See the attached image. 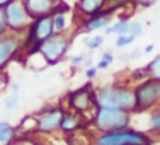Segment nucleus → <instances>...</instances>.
Segmentation results:
<instances>
[{
    "mask_svg": "<svg viewBox=\"0 0 160 145\" xmlns=\"http://www.w3.org/2000/svg\"><path fill=\"white\" fill-rule=\"evenodd\" d=\"M119 108L133 114L135 109V89L129 84H104L96 91V108Z\"/></svg>",
    "mask_w": 160,
    "mask_h": 145,
    "instance_id": "nucleus-1",
    "label": "nucleus"
},
{
    "mask_svg": "<svg viewBox=\"0 0 160 145\" xmlns=\"http://www.w3.org/2000/svg\"><path fill=\"white\" fill-rule=\"evenodd\" d=\"M94 145H153V137L129 127L116 132H97Z\"/></svg>",
    "mask_w": 160,
    "mask_h": 145,
    "instance_id": "nucleus-2",
    "label": "nucleus"
},
{
    "mask_svg": "<svg viewBox=\"0 0 160 145\" xmlns=\"http://www.w3.org/2000/svg\"><path fill=\"white\" fill-rule=\"evenodd\" d=\"M92 125L97 132H116L131 127V113L119 108L97 106L92 116Z\"/></svg>",
    "mask_w": 160,
    "mask_h": 145,
    "instance_id": "nucleus-3",
    "label": "nucleus"
},
{
    "mask_svg": "<svg viewBox=\"0 0 160 145\" xmlns=\"http://www.w3.org/2000/svg\"><path fill=\"white\" fill-rule=\"evenodd\" d=\"M55 26H53V14H44V16L34 17L29 24L28 31L22 36L26 51H39V46L55 34Z\"/></svg>",
    "mask_w": 160,
    "mask_h": 145,
    "instance_id": "nucleus-4",
    "label": "nucleus"
},
{
    "mask_svg": "<svg viewBox=\"0 0 160 145\" xmlns=\"http://www.w3.org/2000/svg\"><path fill=\"white\" fill-rule=\"evenodd\" d=\"M3 21H5V28L9 33L24 36L29 24L32 22V17L26 9L24 0H10L3 7Z\"/></svg>",
    "mask_w": 160,
    "mask_h": 145,
    "instance_id": "nucleus-5",
    "label": "nucleus"
},
{
    "mask_svg": "<svg viewBox=\"0 0 160 145\" xmlns=\"http://www.w3.org/2000/svg\"><path fill=\"white\" fill-rule=\"evenodd\" d=\"M135 113H143L148 109H153L160 104V80L155 79H145L138 82L135 87Z\"/></svg>",
    "mask_w": 160,
    "mask_h": 145,
    "instance_id": "nucleus-6",
    "label": "nucleus"
},
{
    "mask_svg": "<svg viewBox=\"0 0 160 145\" xmlns=\"http://www.w3.org/2000/svg\"><path fill=\"white\" fill-rule=\"evenodd\" d=\"M72 36H68L67 33H55L51 38H48L43 44L39 46L41 55L44 56L48 67L58 65L65 58L68 48H70Z\"/></svg>",
    "mask_w": 160,
    "mask_h": 145,
    "instance_id": "nucleus-7",
    "label": "nucleus"
},
{
    "mask_svg": "<svg viewBox=\"0 0 160 145\" xmlns=\"http://www.w3.org/2000/svg\"><path fill=\"white\" fill-rule=\"evenodd\" d=\"M67 101L70 111H75L82 116H85L87 113L94 114V111H96V89H94L92 82H87L85 85L68 92Z\"/></svg>",
    "mask_w": 160,
    "mask_h": 145,
    "instance_id": "nucleus-8",
    "label": "nucleus"
},
{
    "mask_svg": "<svg viewBox=\"0 0 160 145\" xmlns=\"http://www.w3.org/2000/svg\"><path fill=\"white\" fill-rule=\"evenodd\" d=\"M65 108L62 106H48L39 109L36 116V133H55L62 127Z\"/></svg>",
    "mask_w": 160,
    "mask_h": 145,
    "instance_id": "nucleus-9",
    "label": "nucleus"
},
{
    "mask_svg": "<svg viewBox=\"0 0 160 145\" xmlns=\"http://www.w3.org/2000/svg\"><path fill=\"white\" fill-rule=\"evenodd\" d=\"M24 48L22 36L7 33L0 38V70H5V67L12 62Z\"/></svg>",
    "mask_w": 160,
    "mask_h": 145,
    "instance_id": "nucleus-10",
    "label": "nucleus"
},
{
    "mask_svg": "<svg viewBox=\"0 0 160 145\" xmlns=\"http://www.w3.org/2000/svg\"><path fill=\"white\" fill-rule=\"evenodd\" d=\"M58 3L60 0H24V5L32 19L44 16V14H51Z\"/></svg>",
    "mask_w": 160,
    "mask_h": 145,
    "instance_id": "nucleus-11",
    "label": "nucleus"
},
{
    "mask_svg": "<svg viewBox=\"0 0 160 145\" xmlns=\"http://www.w3.org/2000/svg\"><path fill=\"white\" fill-rule=\"evenodd\" d=\"M68 10H70V7H68V3H65L60 0V3L53 9V26H55V31L56 33H68Z\"/></svg>",
    "mask_w": 160,
    "mask_h": 145,
    "instance_id": "nucleus-12",
    "label": "nucleus"
},
{
    "mask_svg": "<svg viewBox=\"0 0 160 145\" xmlns=\"http://www.w3.org/2000/svg\"><path fill=\"white\" fill-rule=\"evenodd\" d=\"M82 123H85L82 114H78V113H75V111H67V109H65L60 132L68 133V135H70V133H75L77 130H80V128L83 127Z\"/></svg>",
    "mask_w": 160,
    "mask_h": 145,
    "instance_id": "nucleus-13",
    "label": "nucleus"
},
{
    "mask_svg": "<svg viewBox=\"0 0 160 145\" xmlns=\"http://www.w3.org/2000/svg\"><path fill=\"white\" fill-rule=\"evenodd\" d=\"M108 0H77V10L83 17H90L106 7Z\"/></svg>",
    "mask_w": 160,
    "mask_h": 145,
    "instance_id": "nucleus-14",
    "label": "nucleus"
},
{
    "mask_svg": "<svg viewBox=\"0 0 160 145\" xmlns=\"http://www.w3.org/2000/svg\"><path fill=\"white\" fill-rule=\"evenodd\" d=\"M111 24V16H102V17H85L82 21V31L83 33H94L99 29H104Z\"/></svg>",
    "mask_w": 160,
    "mask_h": 145,
    "instance_id": "nucleus-15",
    "label": "nucleus"
},
{
    "mask_svg": "<svg viewBox=\"0 0 160 145\" xmlns=\"http://www.w3.org/2000/svg\"><path fill=\"white\" fill-rule=\"evenodd\" d=\"M17 138V128L9 121H0V145H10Z\"/></svg>",
    "mask_w": 160,
    "mask_h": 145,
    "instance_id": "nucleus-16",
    "label": "nucleus"
},
{
    "mask_svg": "<svg viewBox=\"0 0 160 145\" xmlns=\"http://www.w3.org/2000/svg\"><path fill=\"white\" fill-rule=\"evenodd\" d=\"M129 28V21L128 19H119L116 22H111L108 28H104V34L106 36H111V34H126Z\"/></svg>",
    "mask_w": 160,
    "mask_h": 145,
    "instance_id": "nucleus-17",
    "label": "nucleus"
},
{
    "mask_svg": "<svg viewBox=\"0 0 160 145\" xmlns=\"http://www.w3.org/2000/svg\"><path fill=\"white\" fill-rule=\"evenodd\" d=\"M19 102V84H10V92L3 97V109L12 111Z\"/></svg>",
    "mask_w": 160,
    "mask_h": 145,
    "instance_id": "nucleus-18",
    "label": "nucleus"
},
{
    "mask_svg": "<svg viewBox=\"0 0 160 145\" xmlns=\"http://www.w3.org/2000/svg\"><path fill=\"white\" fill-rule=\"evenodd\" d=\"M19 132H24L26 135L36 133V116H34V114H29V116L22 118L21 125L17 127V133Z\"/></svg>",
    "mask_w": 160,
    "mask_h": 145,
    "instance_id": "nucleus-19",
    "label": "nucleus"
},
{
    "mask_svg": "<svg viewBox=\"0 0 160 145\" xmlns=\"http://www.w3.org/2000/svg\"><path fill=\"white\" fill-rule=\"evenodd\" d=\"M148 72V77L155 79V80H160V55H157L155 58H152L150 62L145 65Z\"/></svg>",
    "mask_w": 160,
    "mask_h": 145,
    "instance_id": "nucleus-20",
    "label": "nucleus"
},
{
    "mask_svg": "<svg viewBox=\"0 0 160 145\" xmlns=\"http://www.w3.org/2000/svg\"><path fill=\"white\" fill-rule=\"evenodd\" d=\"M148 133L160 137V109H157V111H153L150 114V120H148Z\"/></svg>",
    "mask_w": 160,
    "mask_h": 145,
    "instance_id": "nucleus-21",
    "label": "nucleus"
},
{
    "mask_svg": "<svg viewBox=\"0 0 160 145\" xmlns=\"http://www.w3.org/2000/svg\"><path fill=\"white\" fill-rule=\"evenodd\" d=\"M104 43H106V34H94V36L83 39V44H85L89 49H97V48H101Z\"/></svg>",
    "mask_w": 160,
    "mask_h": 145,
    "instance_id": "nucleus-22",
    "label": "nucleus"
},
{
    "mask_svg": "<svg viewBox=\"0 0 160 145\" xmlns=\"http://www.w3.org/2000/svg\"><path fill=\"white\" fill-rule=\"evenodd\" d=\"M112 62H114V53L112 51H104L101 55V60L97 62L96 67L99 68V70H108V68L111 67Z\"/></svg>",
    "mask_w": 160,
    "mask_h": 145,
    "instance_id": "nucleus-23",
    "label": "nucleus"
},
{
    "mask_svg": "<svg viewBox=\"0 0 160 145\" xmlns=\"http://www.w3.org/2000/svg\"><path fill=\"white\" fill-rule=\"evenodd\" d=\"M145 79H148V72H147V68L142 67V68H135V70H131L129 72V82H142L145 80Z\"/></svg>",
    "mask_w": 160,
    "mask_h": 145,
    "instance_id": "nucleus-24",
    "label": "nucleus"
},
{
    "mask_svg": "<svg viewBox=\"0 0 160 145\" xmlns=\"http://www.w3.org/2000/svg\"><path fill=\"white\" fill-rule=\"evenodd\" d=\"M136 38L135 36H131V34H118V38H116V43H114V46L116 48H126L129 46V44L135 41Z\"/></svg>",
    "mask_w": 160,
    "mask_h": 145,
    "instance_id": "nucleus-25",
    "label": "nucleus"
},
{
    "mask_svg": "<svg viewBox=\"0 0 160 145\" xmlns=\"http://www.w3.org/2000/svg\"><path fill=\"white\" fill-rule=\"evenodd\" d=\"M145 31V28H143V24L140 21H129V28H128V34H131V36H135V38H138V36H142Z\"/></svg>",
    "mask_w": 160,
    "mask_h": 145,
    "instance_id": "nucleus-26",
    "label": "nucleus"
},
{
    "mask_svg": "<svg viewBox=\"0 0 160 145\" xmlns=\"http://www.w3.org/2000/svg\"><path fill=\"white\" fill-rule=\"evenodd\" d=\"M158 0H129V3H133L135 7H142V9H147V7L155 5Z\"/></svg>",
    "mask_w": 160,
    "mask_h": 145,
    "instance_id": "nucleus-27",
    "label": "nucleus"
},
{
    "mask_svg": "<svg viewBox=\"0 0 160 145\" xmlns=\"http://www.w3.org/2000/svg\"><path fill=\"white\" fill-rule=\"evenodd\" d=\"M83 62H85V55H73L70 56V63L73 68H78V67H83Z\"/></svg>",
    "mask_w": 160,
    "mask_h": 145,
    "instance_id": "nucleus-28",
    "label": "nucleus"
},
{
    "mask_svg": "<svg viewBox=\"0 0 160 145\" xmlns=\"http://www.w3.org/2000/svg\"><path fill=\"white\" fill-rule=\"evenodd\" d=\"M143 56V48H135L131 53H128L129 62H135V60H140Z\"/></svg>",
    "mask_w": 160,
    "mask_h": 145,
    "instance_id": "nucleus-29",
    "label": "nucleus"
},
{
    "mask_svg": "<svg viewBox=\"0 0 160 145\" xmlns=\"http://www.w3.org/2000/svg\"><path fill=\"white\" fill-rule=\"evenodd\" d=\"M85 77L89 79V80H92V79H96L97 77V74H99V68L97 67H89V68H85Z\"/></svg>",
    "mask_w": 160,
    "mask_h": 145,
    "instance_id": "nucleus-30",
    "label": "nucleus"
},
{
    "mask_svg": "<svg viewBox=\"0 0 160 145\" xmlns=\"http://www.w3.org/2000/svg\"><path fill=\"white\" fill-rule=\"evenodd\" d=\"M9 31H7L5 28V21H3V9H0V38L3 36V34H7Z\"/></svg>",
    "mask_w": 160,
    "mask_h": 145,
    "instance_id": "nucleus-31",
    "label": "nucleus"
},
{
    "mask_svg": "<svg viewBox=\"0 0 160 145\" xmlns=\"http://www.w3.org/2000/svg\"><path fill=\"white\" fill-rule=\"evenodd\" d=\"M7 82H9V77H7L5 70H0V92H2V89L7 85Z\"/></svg>",
    "mask_w": 160,
    "mask_h": 145,
    "instance_id": "nucleus-32",
    "label": "nucleus"
},
{
    "mask_svg": "<svg viewBox=\"0 0 160 145\" xmlns=\"http://www.w3.org/2000/svg\"><path fill=\"white\" fill-rule=\"evenodd\" d=\"M153 49H155V46H153V44H147V46L143 48V53H147V55H148V53H152Z\"/></svg>",
    "mask_w": 160,
    "mask_h": 145,
    "instance_id": "nucleus-33",
    "label": "nucleus"
},
{
    "mask_svg": "<svg viewBox=\"0 0 160 145\" xmlns=\"http://www.w3.org/2000/svg\"><path fill=\"white\" fill-rule=\"evenodd\" d=\"M83 67H85V68L92 67V60H90L89 56H85V62H83Z\"/></svg>",
    "mask_w": 160,
    "mask_h": 145,
    "instance_id": "nucleus-34",
    "label": "nucleus"
},
{
    "mask_svg": "<svg viewBox=\"0 0 160 145\" xmlns=\"http://www.w3.org/2000/svg\"><path fill=\"white\" fill-rule=\"evenodd\" d=\"M9 2H10V0H0V9H3V7H5Z\"/></svg>",
    "mask_w": 160,
    "mask_h": 145,
    "instance_id": "nucleus-35",
    "label": "nucleus"
}]
</instances>
